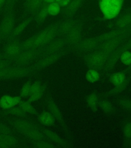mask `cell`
<instances>
[{
    "instance_id": "836d02e7",
    "label": "cell",
    "mask_w": 131,
    "mask_h": 148,
    "mask_svg": "<svg viewBox=\"0 0 131 148\" xmlns=\"http://www.w3.org/2000/svg\"><path fill=\"white\" fill-rule=\"evenodd\" d=\"M60 6L58 3L53 2L49 4L48 6V11L49 14L53 16L58 15L60 12Z\"/></svg>"
},
{
    "instance_id": "c3c4849f",
    "label": "cell",
    "mask_w": 131,
    "mask_h": 148,
    "mask_svg": "<svg viewBox=\"0 0 131 148\" xmlns=\"http://www.w3.org/2000/svg\"><path fill=\"white\" fill-rule=\"evenodd\" d=\"M3 59H4V56H3V54L2 53H0V60H3Z\"/></svg>"
},
{
    "instance_id": "b9f144b4",
    "label": "cell",
    "mask_w": 131,
    "mask_h": 148,
    "mask_svg": "<svg viewBox=\"0 0 131 148\" xmlns=\"http://www.w3.org/2000/svg\"><path fill=\"white\" fill-rule=\"evenodd\" d=\"M0 133L4 134H12V130L6 125L0 123Z\"/></svg>"
},
{
    "instance_id": "7bdbcfd3",
    "label": "cell",
    "mask_w": 131,
    "mask_h": 148,
    "mask_svg": "<svg viewBox=\"0 0 131 148\" xmlns=\"http://www.w3.org/2000/svg\"><path fill=\"white\" fill-rule=\"evenodd\" d=\"M130 49H131V38L128 41L126 42L124 44V45L118 49H119L120 52L122 53L123 52H124L125 51H128Z\"/></svg>"
},
{
    "instance_id": "ba28073f",
    "label": "cell",
    "mask_w": 131,
    "mask_h": 148,
    "mask_svg": "<svg viewBox=\"0 0 131 148\" xmlns=\"http://www.w3.org/2000/svg\"><path fill=\"white\" fill-rule=\"evenodd\" d=\"M67 43L66 39L62 38L53 41L41 48V57L44 56L55 53L60 51Z\"/></svg>"
},
{
    "instance_id": "ffe728a7",
    "label": "cell",
    "mask_w": 131,
    "mask_h": 148,
    "mask_svg": "<svg viewBox=\"0 0 131 148\" xmlns=\"http://www.w3.org/2000/svg\"><path fill=\"white\" fill-rule=\"evenodd\" d=\"M44 1V0H30L29 2L26 4V9L32 16H35L41 8Z\"/></svg>"
},
{
    "instance_id": "ab89813d",
    "label": "cell",
    "mask_w": 131,
    "mask_h": 148,
    "mask_svg": "<svg viewBox=\"0 0 131 148\" xmlns=\"http://www.w3.org/2000/svg\"><path fill=\"white\" fill-rule=\"evenodd\" d=\"M128 81V79H126V80L124 81V83H122L121 84H120L119 86H116L115 88L113 89V90H111L110 93H111V94H117L118 92H122V90H124V88H126V86H127Z\"/></svg>"
},
{
    "instance_id": "4dcf8cb0",
    "label": "cell",
    "mask_w": 131,
    "mask_h": 148,
    "mask_svg": "<svg viewBox=\"0 0 131 148\" xmlns=\"http://www.w3.org/2000/svg\"><path fill=\"white\" fill-rule=\"evenodd\" d=\"M131 23V14H128L120 18L116 22L118 28L121 29L125 27Z\"/></svg>"
},
{
    "instance_id": "2e32d148",
    "label": "cell",
    "mask_w": 131,
    "mask_h": 148,
    "mask_svg": "<svg viewBox=\"0 0 131 148\" xmlns=\"http://www.w3.org/2000/svg\"><path fill=\"white\" fill-rule=\"evenodd\" d=\"M10 124L16 129L17 130L18 132L37 127L35 125L32 123H30V121L25 119H20L10 121Z\"/></svg>"
},
{
    "instance_id": "484cf974",
    "label": "cell",
    "mask_w": 131,
    "mask_h": 148,
    "mask_svg": "<svg viewBox=\"0 0 131 148\" xmlns=\"http://www.w3.org/2000/svg\"><path fill=\"white\" fill-rule=\"evenodd\" d=\"M87 102L88 106L90 107L92 111L93 112L97 111L99 101L98 96L95 93L93 92L88 96Z\"/></svg>"
},
{
    "instance_id": "60d3db41",
    "label": "cell",
    "mask_w": 131,
    "mask_h": 148,
    "mask_svg": "<svg viewBox=\"0 0 131 148\" xmlns=\"http://www.w3.org/2000/svg\"><path fill=\"white\" fill-rule=\"evenodd\" d=\"M124 134L126 137L131 138V123H128L124 126Z\"/></svg>"
},
{
    "instance_id": "d590c367",
    "label": "cell",
    "mask_w": 131,
    "mask_h": 148,
    "mask_svg": "<svg viewBox=\"0 0 131 148\" xmlns=\"http://www.w3.org/2000/svg\"><path fill=\"white\" fill-rule=\"evenodd\" d=\"M120 58L121 61L124 65H131V52L130 51H125L123 52L120 55Z\"/></svg>"
},
{
    "instance_id": "83f0119b",
    "label": "cell",
    "mask_w": 131,
    "mask_h": 148,
    "mask_svg": "<svg viewBox=\"0 0 131 148\" xmlns=\"http://www.w3.org/2000/svg\"><path fill=\"white\" fill-rule=\"evenodd\" d=\"M126 76L124 72H118L113 74L111 77V81L113 84L116 86H119L126 80Z\"/></svg>"
},
{
    "instance_id": "8fae6325",
    "label": "cell",
    "mask_w": 131,
    "mask_h": 148,
    "mask_svg": "<svg viewBox=\"0 0 131 148\" xmlns=\"http://www.w3.org/2000/svg\"><path fill=\"white\" fill-rule=\"evenodd\" d=\"M45 92V86L41 82L39 81L32 82V91L29 96L28 101L32 102L39 100L44 96Z\"/></svg>"
},
{
    "instance_id": "f6af8a7d",
    "label": "cell",
    "mask_w": 131,
    "mask_h": 148,
    "mask_svg": "<svg viewBox=\"0 0 131 148\" xmlns=\"http://www.w3.org/2000/svg\"><path fill=\"white\" fill-rule=\"evenodd\" d=\"M71 0H55V2L58 3L60 6H65L69 4Z\"/></svg>"
},
{
    "instance_id": "7402d4cb",
    "label": "cell",
    "mask_w": 131,
    "mask_h": 148,
    "mask_svg": "<svg viewBox=\"0 0 131 148\" xmlns=\"http://www.w3.org/2000/svg\"><path fill=\"white\" fill-rule=\"evenodd\" d=\"M49 4L46 3H43L41 8L37 12L35 16V20L37 21L38 24H41L43 23L46 20V18L49 14L48 11V6Z\"/></svg>"
},
{
    "instance_id": "1f68e13d",
    "label": "cell",
    "mask_w": 131,
    "mask_h": 148,
    "mask_svg": "<svg viewBox=\"0 0 131 148\" xmlns=\"http://www.w3.org/2000/svg\"><path fill=\"white\" fill-rule=\"evenodd\" d=\"M81 0H72L68 5L67 7V12L70 14H74L80 7Z\"/></svg>"
},
{
    "instance_id": "4316f807",
    "label": "cell",
    "mask_w": 131,
    "mask_h": 148,
    "mask_svg": "<svg viewBox=\"0 0 131 148\" xmlns=\"http://www.w3.org/2000/svg\"><path fill=\"white\" fill-rule=\"evenodd\" d=\"M75 26V22L73 21L65 22L58 28V32L62 35H67Z\"/></svg>"
},
{
    "instance_id": "cb8c5ba5",
    "label": "cell",
    "mask_w": 131,
    "mask_h": 148,
    "mask_svg": "<svg viewBox=\"0 0 131 148\" xmlns=\"http://www.w3.org/2000/svg\"><path fill=\"white\" fill-rule=\"evenodd\" d=\"M3 114L5 115H13L17 117H25L27 114L25 113L20 106H14L10 109L4 110Z\"/></svg>"
},
{
    "instance_id": "74e56055",
    "label": "cell",
    "mask_w": 131,
    "mask_h": 148,
    "mask_svg": "<svg viewBox=\"0 0 131 148\" xmlns=\"http://www.w3.org/2000/svg\"><path fill=\"white\" fill-rule=\"evenodd\" d=\"M14 1V0H0V12L4 8H8V7L12 6Z\"/></svg>"
},
{
    "instance_id": "7a4b0ae2",
    "label": "cell",
    "mask_w": 131,
    "mask_h": 148,
    "mask_svg": "<svg viewBox=\"0 0 131 148\" xmlns=\"http://www.w3.org/2000/svg\"><path fill=\"white\" fill-rule=\"evenodd\" d=\"M110 55L101 50L95 51L85 57V61L88 66L96 71L105 69Z\"/></svg>"
},
{
    "instance_id": "e0dca14e",
    "label": "cell",
    "mask_w": 131,
    "mask_h": 148,
    "mask_svg": "<svg viewBox=\"0 0 131 148\" xmlns=\"http://www.w3.org/2000/svg\"><path fill=\"white\" fill-rule=\"evenodd\" d=\"M99 43V42L97 38L86 39L79 42L77 43V47L81 51H88L95 49Z\"/></svg>"
},
{
    "instance_id": "f546056e",
    "label": "cell",
    "mask_w": 131,
    "mask_h": 148,
    "mask_svg": "<svg viewBox=\"0 0 131 148\" xmlns=\"http://www.w3.org/2000/svg\"><path fill=\"white\" fill-rule=\"evenodd\" d=\"M86 79L89 82L94 83L98 80L100 76L97 71L95 69H90L86 73Z\"/></svg>"
},
{
    "instance_id": "d6986e66",
    "label": "cell",
    "mask_w": 131,
    "mask_h": 148,
    "mask_svg": "<svg viewBox=\"0 0 131 148\" xmlns=\"http://www.w3.org/2000/svg\"><path fill=\"white\" fill-rule=\"evenodd\" d=\"M38 119L40 123L46 127H50L54 123L55 118L50 112H44L38 115Z\"/></svg>"
},
{
    "instance_id": "d4e9b609",
    "label": "cell",
    "mask_w": 131,
    "mask_h": 148,
    "mask_svg": "<svg viewBox=\"0 0 131 148\" xmlns=\"http://www.w3.org/2000/svg\"><path fill=\"white\" fill-rule=\"evenodd\" d=\"M18 105V106H20L26 113L34 115H38V113L37 110L31 104H30L29 102L24 101L21 100Z\"/></svg>"
},
{
    "instance_id": "bcb514c9",
    "label": "cell",
    "mask_w": 131,
    "mask_h": 148,
    "mask_svg": "<svg viewBox=\"0 0 131 148\" xmlns=\"http://www.w3.org/2000/svg\"><path fill=\"white\" fill-rule=\"evenodd\" d=\"M7 74H8V69L0 71V80L7 79Z\"/></svg>"
},
{
    "instance_id": "603a6c76",
    "label": "cell",
    "mask_w": 131,
    "mask_h": 148,
    "mask_svg": "<svg viewBox=\"0 0 131 148\" xmlns=\"http://www.w3.org/2000/svg\"><path fill=\"white\" fill-rule=\"evenodd\" d=\"M47 102L51 113L54 116L55 119H56L60 122H62V117L61 115V114L60 113V110L56 104H55V102L51 99H48L47 100Z\"/></svg>"
},
{
    "instance_id": "ee69618b",
    "label": "cell",
    "mask_w": 131,
    "mask_h": 148,
    "mask_svg": "<svg viewBox=\"0 0 131 148\" xmlns=\"http://www.w3.org/2000/svg\"><path fill=\"white\" fill-rule=\"evenodd\" d=\"M120 104L126 109L131 110V101L128 100H122L120 101Z\"/></svg>"
},
{
    "instance_id": "681fc988",
    "label": "cell",
    "mask_w": 131,
    "mask_h": 148,
    "mask_svg": "<svg viewBox=\"0 0 131 148\" xmlns=\"http://www.w3.org/2000/svg\"><path fill=\"white\" fill-rule=\"evenodd\" d=\"M130 147H131V140H130Z\"/></svg>"
},
{
    "instance_id": "52a82bcc",
    "label": "cell",
    "mask_w": 131,
    "mask_h": 148,
    "mask_svg": "<svg viewBox=\"0 0 131 148\" xmlns=\"http://www.w3.org/2000/svg\"><path fill=\"white\" fill-rule=\"evenodd\" d=\"M35 71L34 66H12L8 69L7 79L20 78Z\"/></svg>"
},
{
    "instance_id": "9a60e30c",
    "label": "cell",
    "mask_w": 131,
    "mask_h": 148,
    "mask_svg": "<svg viewBox=\"0 0 131 148\" xmlns=\"http://www.w3.org/2000/svg\"><path fill=\"white\" fill-rule=\"evenodd\" d=\"M21 101L20 97L4 95L0 99V107L4 110H7L16 106Z\"/></svg>"
},
{
    "instance_id": "f35d334b",
    "label": "cell",
    "mask_w": 131,
    "mask_h": 148,
    "mask_svg": "<svg viewBox=\"0 0 131 148\" xmlns=\"http://www.w3.org/2000/svg\"><path fill=\"white\" fill-rule=\"evenodd\" d=\"M12 66H13L12 62L8 60H5V59L0 60V71L9 69Z\"/></svg>"
},
{
    "instance_id": "ac0fdd59",
    "label": "cell",
    "mask_w": 131,
    "mask_h": 148,
    "mask_svg": "<svg viewBox=\"0 0 131 148\" xmlns=\"http://www.w3.org/2000/svg\"><path fill=\"white\" fill-rule=\"evenodd\" d=\"M67 35V43L70 44H77L81 39V28L76 26Z\"/></svg>"
},
{
    "instance_id": "7c38bea8",
    "label": "cell",
    "mask_w": 131,
    "mask_h": 148,
    "mask_svg": "<svg viewBox=\"0 0 131 148\" xmlns=\"http://www.w3.org/2000/svg\"><path fill=\"white\" fill-rule=\"evenodd\" d=\"M35 19V16H31L30 17L25 19V20L22 21L21 23H20L16 27L14 28V30H12L11 35L9 36L8 40L14 39L18 38L20 36V35L24 31L28 26L30 24V23Z\"/></svg>"
},
{
    "instance_id": "f1b7e54d",
    "label": "cell",
    "mask_w": 131,
    "mask_h": 148,
    "mask_svg": "<svg viewBox=\"0 0 131 148\" xmlns=\"http://www.w3.org/2000/svg\"><path fill=\"white\" fill-rule=\"evenodd\" d=\"M42 133L45 134L47 136L49 137L52 141H54L56 143L59 144L60 145H64V143L62 141V139L58 137V135L54 133V132L50 131L49 130H43Z\"/></svg>"
},
{
    "instance_id": "44dd1931",
    "label": "cell",
    "mask_w": 131,
    "mask_h": 148,
    "mask_svg": "<svg viewBox=\"0 0 131 148\" xmlns=\"http://www.w3.org/2000/svg\"><path fill=\"white\" fill-rule=\"evenodd\" d=\"M124 30L122 29H119L117 30H114L111 31L110 32H107L104 34L103 35H101L100 37L97 38V40L100 43H102L104 42L108 41L109 40L115 38L120 36L122 34H124Z\"/></svg>"
},
{
    "instance_id": "9c48e42d",
    "label": "cell",
    "mask_w": 131,
    "mask_h": 148,
    "mask_svg": "<svg viewBox=\"0 0 131 148\" xmlns=\"http://www.w3.org/2000/svg\"><path fill=\"white\" fill-rule=\"evenodd\" d=\"M62 55V53L60 51H59L55 53L44 56L41 57L38 62L35 63L33 66L35 67V70H39L48 67L50 65L56 62Z\"/></svg>"
},
{
    "instance_id": "277c9868",
    "label": "cell",
    "mask_w": 131,
    "mask_h": 148,
    "mask_svg": "<svg viewBox=\"0 0 131 148\" xmlns=\"http://www.w3.org/2000/svg\"><path fill=\"white\" fill-rule=\"evenodd\" d=\"M22 47V42L19 38L7 41L5 46L3 56L5 60L12 62V60L18 57L23 51Z\"/></svg>"
},
{
    "instance_id": "d6a6232c",
    "label": "cell",
    "mask_w": 131,
    "mask_h": 148,
    "mask_svg": "<svg viewBox=\"0 0 131 148\" xmlns=\"http://www.w3.org/2000/svg\"><path fill=\"white\" fill-rule=\"evenodd\" d=\"M32 82L28 81L23 86L20 91V95L22 97L26 98L30 96L32 91Z\"/></svg>"
},
{
    "instance_id": "5b68a950",
    "label": "cell",
    "mask_w": 131,
    "mask_h": 148,
    "mask_svg": "<svg viewBox=\"0 0 131 148\" xmlns=\"http://www.w3.org/2000/svg\"><path fill=\"white\" fill-rule=\"evenodd\" d=\"M14 12L8 11L0 24V41H7L14 30Z\"/></svg>"
},
{
    "instance_id": "3957f363",
    "label": "cell",
    "mask_w": 131,
    "mask_h": 148,
    "mask_svg": "<svg viewBox=\"0 0 131 148\" xmlns=\"http://www.w3.org/2000/svg\"><path fill=\"white\" fill-rule=\"evenodd\" d=\"M41 57V48L23 51L18 57L12 61L13 66H27L37 58Z\"/></svg>"
},
{
    "instance_id": "8d00e7d4",
    "label": "cell",
    "mask_w": 131,
    "mask_h": 148,
    "mask_svg": "<svg viewBox=\"0 0 131 148\" xmlns=\"http://www.w3.org/2000/svg\"><path fill=\"white\" fill-rule=\"evenodd\" d=\"M33 146L35 148H52L54 147V146L46 143L44 140L33 141Z\"/></svg>"
},
{
    "instance_id": "30bf717a",
    "label": "cell",
    "mask_w": 131,
    "mask_h": 148,
    "mask_svg": "<svg viewBox=\"0 0 131 148\" xmlns=\"http://www.w3.org/2000/svg\"><path fill=\"white\" fill-rule=\"evenodd\" d=\"M121 36L122 35L101 43V45L99 47L100 50L110 55L111 53H112L113 51L117 49L121 42L122 41V37Z\"/></svg>"
},
{
    "instance_id": "8992f818",
    "label": "cell",
    "mask_w": 131,
    "mask_h": 148,
    "mask_svg": "<svg viewBox=\"0 0 131 148\" xmlns=\"http://www.w3.org/2000/svg\"><path fill=\"white\" fill-rule=\"evenodd\" d=\"M122 3V0H101L100 7L107 18H112L119 13Z\"/></svg>"
},
{
    "instance_id": "4fadbf2b",
    "label": "cell",
    "mask_w": 131,
    "mask_h": 148,
    "mask_svg": "<svg viewBox=\"0 0 131 148\" xmlns=\"http://www.w3.org/2000/svg\"><path fill=\"white\" fill-rule=\"evenodd\" d=\"M18 145V139L12 134L0 133V148L16 147Z\"/></svg>"
},
{
    "instance_id": "7dc6e473",
    "label": "cell",
    "mask_w": 131,
    "mask_h": 148,
    "mask_svg": "<svg viewBox=\"0 0 131 148\" xmlns=\"http://www.w3.org/2000/svg\"><path fill=\"white\" fill-rule=\"evenodd\" d=\"M55 0H44V3L50 4L52 3L55 2Z\"/></svg>"
},
{
    "instance_id": "6da1fadb",
    "label": "cell",
    "mask_w": 131,
    "mask_h": 148,
    "mask_svg": "<svg viewBox=\"0 0 131 148\" xmlns=\"http://www.w3.org/2000/svg\"><path fill=\"white\" fill-rule=\"evenodd\" d=\"M58 34V28L52 25L33 36L24 42H22L23 51L41 48L54 40Z\"/></svg>"
},
{
    "instance_id": "e575fe53",
    "label": "cell",
    "mask_w": 131,
    "mask_h": 148,
    "mask_svg": "<svg viewBox=\"0 0 131 148\" xmlns=\"http://www.w3.org/2000/svg\"><path fill=\"white\" fill-rule=\"evenodd\" d=\"M98 106L104 112L107 113H109L113 111V106L108 101L101 100L99 102Z\"/></svg>"
},
{
    "instance_id": "5bb4252c",
    "label": "cell",
    "mask_w": 131,
    "mask_h": 148,
    "mask_svg": "<svg viewBox=\"0 0 131 148\" xmlns=\"http://www.w3.org/2000/svg\"><path fill=\"white\" fill-rule=\"evenodd\" d=\"M18 132L33 141L44 140L45 139L43 133L39 131L37 127L33 129L21 131Z\"/></svg>"
}]
</instances>
